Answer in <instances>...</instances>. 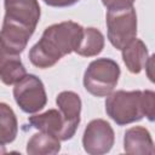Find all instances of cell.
Here are the masks:
<instances>
[{
	"instance_id": "e0dca14e",
	"label": "cell",
	"mask_w": 155,
	"mask_h": 155,
	"mask_svg": "<svg viewBox=\"0 0 155 155\" xmlns=\"http://www.w3.org/2000/svg\"><path fill=\"white\" fill-rule=\"evenodd\" d=\"M142 108L143 114L149 121H155V92L142 91Z\"/></svg>"
},
{
	"instance_id": "ac0fdd59",
	"label": "cell",
	"mask_w": 155,
	"mask_h": 155,
	"mask_svg": "<svg viewBox=\"0 0 155 155\" xmlns=\"http://www.w3.org/2000/svg\"><path fill=\"white\" fill-rule=\"evenodd\" d=\"M102 2L108 11H117L133 7L134 0H102Z\"/></svg>"
},
{
	"instance_id": "5b68a950",
	"label": "cell",
	"mask_w": 155,
	"mask_h": 155,
	"mask_svg": "<svg viewBox=\"0 0 155 155\" xmlns=\"http://www.w3.org/2000/svg\"><path fill=\"white\" fill-rule=\"evenodd\" d=\"M13 97L18 107L28 114L41 110L47 102L42 81L33 74H27L22 80L15 84Z\"/></svg>"
},
{
	"instance_id": "44dd1931",
	"label": "cell",
	"mask_w": 155,
	"mask_h": 155,
	"mask_svg": "<svg viewBox=\"0 0 155 155\" xmlns=\"http://www.w3.org/2000/svg\"><path fill=\"white\" fill-rule=\"evenodd\" d=\"M79 0H65V6H71L74 5L75 2H78Z\"/></svg>"
},
{
	"instance_id": "ba28073f",
	"label": "cell",
	"mask_w": 155,
	"mask_h": 155,
	"mask_svg": "<svg viewBox=\"0 0 155 155\" xmlns=\"http://www.w3.org/2000/svg\"><path fill=\"white\" fill-rule=\"evenodd\" d=\"M33 33L34 30L30 28L4 21L0 35L1 53L19 56V53L25 48Z\"/></svg>"
},
{
	"instance_id": "2e32d148",
	"label": "cell",
	"mask_w": 155,
	"mask_h": 155,
	"mask_svg": "<svg viewBox=\"0 0 155 155\" xmlns=\"http://www.w3.org/2000/svg\"><path fill=\"white\" fill-rule=\"evenodd\" d=\"M18 131L17 119L13 110L6 104H0V144L6 145L15 140Z\"/></svg>"
},
{
	"instance_id": "5bb4252c",
	"label": "cell",
	"mask_w": 155,
	"mask_h": 155,
	"mask_svg": "<svg viewBox=\"0 0 155 155\" xmlns=\"http://www.w3.org/2000/svg\"><path fill=\"white\" fill-rule=\"evenodd\" d=\"M27 75L25 68L17 54H0V78L5 85H15Z\"/></svg>"
},
{
	"instance_id": "6da1fadb",
	"label": "cell",
	"mask_w": 155,
	"mask_h": 155,
	"mask_svg": "<svg viewBox=\"0 0 155 155\" xmlns=\"http://www.w3.org/2000/svg\"><path fill=\"white\" fill-rule=\"evenodd\" d=\"M80 24L65 21L47 27L41 39L30 48L29 59L33 65L46 69L54 65L62 57L75 52L84 35Z\"/></svg>"
},
{
	"instance_id": "9a60e30c",
	"label": "cell",
	"mask_w": 155,
	"mask_h": 155,
	"mask_svg": "<svg viewBox=\"0 0 155 155\" xmlns=\"http://www.w3.org/2000/svg\"><path fill=\"white\" fill-rule=\"evenodd\" d=\"M103 47H104L103 34L96 28H85L82 39L75 52L84 57H92L101 53Z\"/></svg>"
},
{
	"instance_id": "7c38bea8",
	"label": "cell",
	"mask_w": 155,
	"mask_h": 155,
	"mask_svg": "<svg viewBox=\"0 0 155 155\" xmlns=\"http://www.w3.org/2000/svg\"><path fill=\"white\" fill-rule=\"evenodd\" d=\"M121 51H122V59L126 68L133 74L140 73L149 58L148 48L145 44L139 39H134Z\"/></svg>"
},
{
	"instance_id": "ffe728a7",
	"label": "cell",
	"mask_w": 155,
	"mask_h": 155,
	"mask_svg": "<svg viewBox=\"0 0 155 155\" xmlns=\"http://www.w3.org/2000/svg\"><path fill=\"white\" fill-rule=\"evenodd\" d=\"M45 4L53 7H65V0H44Z\"/></svg>"
},
{
	"instance_id": "7a4b0ae2",
	"label": "cell",
	"mask_w": 155,
	"mask_h": 155,
	"mask_svg": "<svg viewBox=\"0 0 155 155\" xmlns=\"http://www.w3.org/2000/svg\"><path fill=\"white\" fill-rule=\"evenodd\" d=\"M120 78V67L110 58L92 61L84 74V86L96 97H108L113 93Z\"/></svg>"
},
{
	"instance_id": "30bf717a",
	"label": "cell",
	"mask_w": 155,
	"mask_h": 155,
	"mask_svg": "<svg viewBox=\"0 0 155 155\" xmlns=\"http://www.w3.org/2000/svg\"><path fill=\"white\" fill-rule=\"evenodd\" d=\"M56 103L65 121L68 134L71 138L75 134L76 128L80 124L81 99L73 91H63L57 96Z\"/></svg>"
},
{
	"instance_id": "8fae6325",
	"label": "cell",
	"mask_w": 155,
	"mask_h": 155,
	"mask_svg": "<svg viewBox=\"0 0 155 155\" xmlns=\"http://www.w3.org/2000/svg\"><path fill=\"white\" fill-rule=\"evenodd\" d=\"M124 150L132 155L155 154V145L149 131L142 126L128 128L124 137Z\"/></svg>"
},
{
	"instance_id": "52a82bcc",
	"label": "cell",
	"mask_w": 155,
	"mask_h": 155,
	"mask_svg": "<svg viewBox=\"0 0 155 155\" xmlns=\"http://www.w3.org/2000/svg\"><path fill=\"white\" fill-rule=\"evenodd\" d=\"M39 19L40 6L38 0H5L4 21L35 30Z\"/></svg>"
},
{
	"instance_id": "277c9868",
	"label": "cell",
	"mask_w": 155,
	"mask_h": 155,
	"mask_svg": "<svg viewBox=\"0 0 155 155\" xmlns=\"http://www.w3.org/2000/svg\"><path fill=\"white\" fill-rule=\"evenodd\" d=\"M108 39L110 44L122 50L137 35V15L133 7L117 11H108L105 16Z\"/></svg>"
},
{
	"instance_id": "4fadbf2b",
	"label": "cell",
	"mask_w": 155,
	"mask_h": 155,
	"mask_svg": "<svg viewBox=\"0 0 155 155\" xmlns=\"http://www.w3.org/2000/svg\"><path fill=\"white\" fill-rule=\"evenodd\" d=\"M61 150V139L48 132L39 131L27 143V153L29 155H51Z\"/></svg>"
},
{
	"instance_id": "d6986e66",
	"label": "cell",
	"mask_w": 155,
	"mask_h": 155,
	"mask_svg": "<svg viewBox=\"0 0 155 155\" xmlns=\"http://www.w3.org/2000/svg\"><path fill=\"white\" fill-rule=\"evenodd\" d=\"M145 71H147V76L149 78V80L153 84H155V53L148 58L145 63Z\"/></svg>"
},
{
	"instance_id": "9c48e42d",
	"label": "cell",
	"mask_w": 155,
	"mask_h": 155,
	"mask_svg": "<svg viewBox=\"0 0 155 155\" xmlns=\"http://www.w3.org/2000/svg\"><path fill=\"white\" fill-rule=\"evenodd\" d=\"M29 126L38 130V131H44L52 133L57 136L61 140H68L70 139L67 130L65 121L63 119V115L61 110L56 109H50L42 114L33 115L28 120Z\"/></svg>"
},
{
	"instance_id": "3957f363",
	"label": "cell",
	"mask_w": 155,
	"mask_h": 155,
	"mask_svg": "<svg viewBox=\"0 0 155 155\" xmlns=\"http://www.w3.org/2000/svg\"><path fill=\"white\" fill-rule=\"evenodd\" d=\"M108 116L117 125H127L139 121L144 114L142 108V91H116L105 101Z\"/></svg>"
},
{
	"instance_id": "8992f818",
	"label": "cell",
	"mask_w": 155,
	"mask_h": 155,
	"mask_svg": "<svg viewBox=\"0 0 155 155\" xmlns=\"http://www.w3.org/2000/svg\"><path fill=\"white\" fill-rule=\"evenodd\" d=\"M114 139V131L110 124L103 119H94L85 128L82 145L87 154L101 155L110 151Z\"/></svg>"
}]
</instances>
